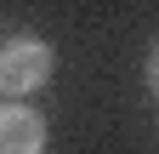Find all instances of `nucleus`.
Wrapping results in <instances>:
<instances>
[{
    "label": "nucleus",
    "instance_id": "obj_1",
    "mask_svg": "<svg viewBox=\"0 0 159 154\" xmlns=\"http://www.w3.org/2000/svg\"><path fill=\"white\" fill-rule=\"evenodd\" d=\"M57 51L40 34H6L0 40V97H29L51 80Z\"/></svg>",
    "mask_w": 159,
    "mask_h": 154
},
{
    "label": "nucleus",
    "instance_id": "obj_2",
    "mask_svg": "<svg viewBox=\"0 0 159 154\" xmlns=\"http://www.w3.org/2000/svg\"><path fill=\"white\" fill-rule=\"evenodd\" d=\"M51 131L34 108L23 103H0V154H46Z\"/></svg>",
    "mask_w": 159,
    "mask_h": 154
},
{
    "label": "nucleus",
    "instance_id": "obj_3",
    "mask_svg": "<svg viewBox=\"0 0 159 154\" xmlns=\"http://www.w3.org/2000/svg\"><path fill=\"white\" fill-rule=\"evenodd\" d=\"M142 80H148V91H153V97H159V46L148 51V63H142Z\"/></svg>",
    "mask_w": 159,
    "mask_h": 154
}]
</instances>
